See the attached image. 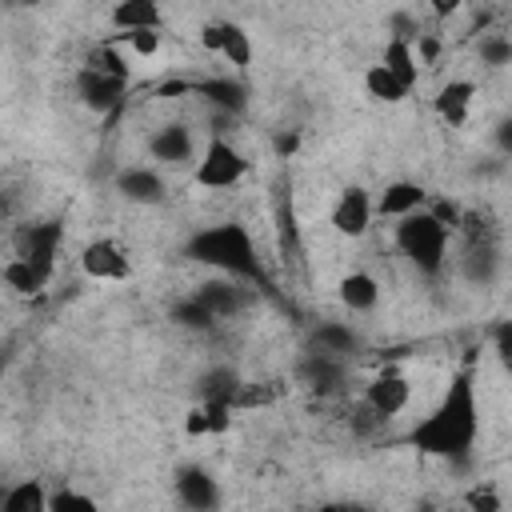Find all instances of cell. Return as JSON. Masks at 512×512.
I'll use <instances>...</instances> for the list:
<instances>
[{
  "label": "cell",
  "instance_id": "277c9868",
  "mask_svg": "<svg viewBox=\"0 0 512 512\" xmlns=\"http://www.w3.org/2000/svg\"><path fill=\"white\" fill-rule=\"evenodd\" d=\"M204 96L216 112H228V116H244L248 108V84L236 80V76H200V80H168L156 88V96Z\"/></svg>",
  "mask_w": 512,
  "mask_h": 512
},
{
  "label": "cell",
  "instance_id": "3957f363",
  "mask_svg": "<svg viewBox=\"0 0 512 512\" xmlns=\"http://www.w3.org/2000/svg\"><path fill=\"white\" fill-rule=\"evenodd\" d=\"M448 228L428 212V208H416L408 216H400L396 224V248L400 256H408V264L424 276H440L444 272V260H448Z\"/></svg>",
  "mask_w": 512,
  "mask_h": 512
},
{
  "label": "cell",
  "instance_id": "d590c367",
  "mask_svg": "<svg viewBox=\"0 0 512 512\" xmlns=\"http://www.w3.org/2000/svg\"><path fill=\"white\" fill-rule=\"evenodd\" d=\"M260 404H272V388H256V384H240L236 396H232V408H260Z\"/></svg>",
  "mask_w": 512,
  "mask_h": 512
},
{
  "label": "cell",
  "instance_id": "7402d4cb",
  "mask_svg": "<svg viewBox=\"0 0 512 512\" xmlns=\"http://www.w3.org/2000/svg\"><path fill=\"white\" fill-rule=\"evenodd\" d=\"M460 268H464V276L472 284H492L496 272H500V256H496V248L488 240H472L468 252H464V260H460Z\"/></svg>",
  "mask_w": 512,
  "mask_h": 512
},
{
  "label": "cell",
  "instance_id": "5bb4252c",
  "mask_svg": "<svg viewBox=\"0 0 512 512\" xmlns=\"http://www.w3.org/2000/svg\"><path fill=\"white\" fill-rule=\"evenodd\" d=\"M472 100H476V84L472 80H448L432 96V108H436V116L448 128H464L468 124V112H472Z\"/></svg>",
  "mask_w": 512,
  "mask_h": 512
},
{
  "label": "cell",
  "instance_id": "9a60e30c",
  "mask_svg": "<svg viewBox=\"0 0 512 512\" xmlns=\"http://www.w3.org/2000/svg\"><path fill=\"white\" fill-rule=\"evenodd\" d=\"M56 276V264H40V260H24V256H12L4 264V284L20 296H40Z\"/></svg>",
  "mask_w": 512,
  "mask_h": 512
},
{
  "label": "cell",
  "instance_id": "e575fe53",
  "mask_svg": "<svg viewBox=\"0 0 512 512\" xmlns=\"http://www.w3.org/2000/svg\"><path fill=\"white\" fill-rule=\"evenodd\" d=\"M464 504L476 508V512H500V508H504V500H500V492H496L492 484H476V488H468V492H464Z\"/></svg>",
  "mask_w": 512,
  "mask_h": 512
},
{
  "label": "cell",
  "instance_id": "7bdbcfd3",
  "mask_svg": "<svg viewBox=\"0 0 512 512\" xmlns=\"http://www.w3.org/2000/svg\"><path fill=\"white\" fill-rule=\"evenodd\" d=\"M492 144H496L504 156H512V116H504V120L492 128Z\"/></svg>",
  "mask_w": 512,
  "mask_h": 512
},
{
  "label": "cell",
  "instance_id": "d6a6232c",
  "mask_svg": "<svg viewBox=\"0 0 512 512\" xmlns=\"http://www.w3.org/2000/svg\"><path fill=\"white\" fill-rule=\"evenodd\" d=\"M48 512H96V500L84 496V492H72V488H60L48 496Z\"/></svg>",
  "mask_w": 512,
  "mask_h": 512
},
{
  "label": "cell",
  "instance_id": "d4e9b609",
  "mask_svg": "<svg viewBox=\"0 0 512 512\" xmlns=\"http://www.w3.org/2000/svg\"><path fill=\"white\" fill-rule=\"evenodd\" d=\"M312 344H316V348H324V352L348 356V352H356V348H360V336H356L348 324H340V320H324V324H316V328H312Z\"/></svg>",
  "mask_w": 512,
  "mask_h": 512
},
{
  "label": "cell",
  "instance_id": "836d02e7",
  "mask_svg": "<svg viewBox=\"0 0 512 512\" xmlns=\"http://www.w3.org/2000/svg\"><path fill=\"white\" fill-rule=\"evenodd\" d=\"M204 404V412H208V428H212V436H220V432H228V424H232V400H224V396H212V400H200Z\"/></svg>",
  "mask_w": 512,
  "mask_h": 512
},
{
  "label": "cell",
  "instance_id": "603a6c76",
  "mask_svg": "<svg viewBox=\"0 0 512 512\" xmlns=\"http://www.w3.org/2000/svg\"><path fill=\"white\" fill-rule=\"evenodd\" d=\"M0 512H48V492L40 480H20L0 496Z\"/></svg>",
  "mask_w": 512,
  "mask_h": 512
},
{
  "label": "cell",
  "instance_id": "ee69618b",
  "mask_svg": "<svg viewBox=\"0 0 512 512\" xmlns=\"http://www.w3.org/2000/svg\"><path fill=\"white\" fill-rule=\"evenodd\" d=\"M428 8H432V16L448 20V16H456V12L464 8V0H428Z\"/></svg>",
  "mask_w": 512,
  "mask_h": 512
},
{
  "label": "cell",
  "instance_id": "2e32d148",
  "mask_svg": "<svg viewBox=\"0 0 512 512\" xmlns=\"http://www.w3.org/2000/svg\"><path fill=\"white\" fill-rule=\"evenodd\" d=\"M196 296L208 304V312H212L216 320H232V316H240V312L252 304V296H248L244 288H236L232 280H204V284L196 288Z\"/></svg>",
  "mask_w": 512,
  "mask_h": 512
},
{
  "label": "cell",
  "instance_id": "4fadbf2b",
  "mask_svg": "<svg viewBox=\"0 0 512 512\" xmlns=\"http://www.w3.org/2000/svg\"><path fill=\"white\" fill-rule=\"evenodd\" d=\"M116 192L124 200H132V204H160L168 196V184H164V176L156 168L136 164V168H120L116 172Z\"/></svg>",
  "mask_w": 512,
  "mask_h": 512
},
{
  "label": "cell",
  "instance_id": "ffe728a7",
  "mask_svg": "<svg viewBox=\"0 0 512 512\" xmlns=\"http://www.w3.org/2000/svg\"><path fill=\"white\" fill-rule=\"evenodd\" d=\"M112 24H116V32H132V28H164V8H160V0H116V8H112Z\"/></svg>",
  "mask_w": 512,
  "mask_h": 512
},
{
  "label": "cell",
  "instance_id": "f546056e",
  "mask_svg": "<svg viewBox=\"0 0 512 512\" xmlns=\"http://www.w3.org/2000/svg\"><path fill=\"white\" fill-rule=\"evenodd\" d=\"M480 64H488V68H504V64H512V40L508 36H500V32H488V36H480Z\"/></svg>",
  "mask_w": 512,
  "mask_h": 512
},
{
  "label": "cell",
  "instance_id": "e0dca14e",
  "mask_svg": "<svg viewBox=\"0 0 512 512\" xmlns=\"http://www.w3.org/2000/svg\"><path fill=\"white\" fill-rule=\"evenodd\" d=\"M192 128L188 124H164L152 140H148V152H152V160H160V164H188L192 160Z\"/></svg>",
  "mask_w": 512,
  "mask_h": 512
},
{
  "label": "cell",
  "instance_id": "6da1fadb",
  "mask_svg": "<svg viewBox=\"0 0 512 512\" xmlns=\"http://www.w3.org/2000/svg\"><path fill=\"white\" fill-rule=\"evenodd\" d=\"M476 432H480V404H476V372L472 360L460 364V372L448 380L440 404L412 424L408 444L428 456V460H448L452 468H464L472 460L476 448Z\"/></svg>",
  "mask_w": 512,
  "mask_h": 512
},
{
  "label": "cell",
  "instance_id": "1f68e13d",
  "mask_svg": "<svg viewBox=\"0 0 512 512\" xmlns=\"http://www.w3.org/2000/svg\"><path fill=\"white\" fill-rule=\"evenodd\" d=\"M88 64L92 68H100V72H108V76H120V80H128V60L116 52V44L112 40H104L92 56H88Z\"/></svg>",
  "mask_w": 512,
  "mask_h": 512
},
{
  "label": "cell",
  "instance_id": "7c38bea8",
  "mask_svg": "<svg viewBox=\"0 0 512 512\" xmlns=\"http://www.w3.org/2000/svg\"><path fill=\"white\" fill-rule=\"evenodd\" d=\"M172 484H176V500H180L184 508H192V512H208V508L220 504V484H216L212 472H204L200 464H184Z\"/></svg>",
  "mask_w": 512,
  "mask_h": 512
},
{
  "label": "cell",
  "instance_id": "7a4b0ae2",
  "mask_svg": "<svg viewBox=\"0 0 512 512\" xmlns=\"http://www.w3.org/2000/svg\"><path fill=\"white\" fill-rule=\"evenodd\" d=\"M184 256L192 264H204V268H216L232 280H248L256 288H272L260 256H256V240L252 232L240 224V220H224V224H208V228H196L184 244Z\"/></svg>",
  "mask_w": 512,
  "mask_h": 512
},
{
  "label": "cell",
  "instance_id": "60d3db41",
  "mask_svg": "<svg viewBox=\"0 0 512 512\" xmlns=\"http://www.w3.org/2000/svg\"><path fill=\"white\" fill-rule=\"evenodd\" d=\"M184 436H212V428H208V412H204V404H196L188 416H184Z\"/></svg>",
  "mask_w": 512,
  "mask_h": 512
},
{
  "label": "cell",
  "instance_id": "8992f818",
  "mask_svg": "<svg viewBox=\"0 0 512 512\" xmlns=\"http://www.w3.org/2000/svg\"><path fill=\"white\" fill-rule=\"evenodd\" d=\"M76 96H80V104H84L88 112H96V116H104V120L112 124V120L120 116V108H124L128 80L108 76V72H100V68L84 64V68L76 72Z\"/></svg>",
  "mask_w": 512,
  "mask_h": 512
},
{
  "label": "cell",
  "instance_id": "8fae6325",
  "mask_svg": "<svg viewBox=\"0 0 512 512\" xmlns=\"http://www.w3.org/2000/svg\"><path fill=\"white\" fill-rule=\"evenodd\" d=\"M296 376H300L308 388H316V392H340V388H344V356L324 352V348H312V352L300 356Z\"/></svg>",
  "mask_w": 512,
  "mask_h": 512
},
{
  "label": "cell",
  "instance_id": "b9f144b4",
  "mask_svg": "<svg viewBox=\"0 0 512 512\" xmlns=\"http://www.w3.org/2000/svg\"><path fill=\"white\" fill-rule=\"evenodd\" d=\"M412 48H416V56H420V64H432V60L440 56V40H436V36H428V32H420Z\"/></svg>",
  "mask_w": 512,
  "mask_h": 512
},
{
  "label": "cell",
  "instance_id": "ba28073f",
  "mask_svg": "<svg viewBox=\"0 0 512 512\" xmlns=\"http://www.w3.org/2000/svg\"><path fill=\"white\" fill-rule=\"evenodd\" d=\"M60 240H64V220L20 224V228L12 232V256L40 260V264H56V256H60Z\"/></svg>",
  "mask_w": 512,
  "mask_h": 512
},
{
  "label": "cell",
  "instance_id": "bcb514c9",
  "mask_svg": "<svg viewBox=\"0 0 512 512\" xmlns=\"http://www.w3.org/2000/svg\"><path fill=\"white\" fill-rule=\"evenodd\" d=\"M4 4H8V8H20V0H4Z\"/></svg>",
  "mask_w": 512,
  "mask_h": 512
},
{
  "label": "cell",
  "instance_id": "30bf717a",
  "mask_svg": "<svg viewBox=\"0 0 512 512\" xmlns=\"http://www.w3.org/2000/svg\"><path fill=\"white\" fill-rule=\"evenodd\" d=\"M408 396H412V388H408V380H404L396 368L376 372V376L368 380V388H364V404H368L380 420L400 416V412L408 408Z\"/></svg>",
  "mask_w": 512,
  "mask_h": 512
},
{
  "label": "cell",
  "instance_id": "8d00e7d4",
  "mask_svg": "<svg viewBox=\"0 0 512 512\" xmlns=\"http://www.w3.org/2000/svg\"><path fill=\"white\" fill-rule=\"evenodd\" d=\"M272 152H276V160H292L300 152V128H280L272 136Z\"/></svg>",
  "mask_w": 512,
  "mask_h": 512
},
{
  "label": "cell",
  "instance_id": "5b68a950",
  "mask_svg": "<svg viewBox=\"0 0 512 512\" xmlns=\"http://www.w3.org/2000/svg\"><path fill=\"white\" fill-rule=\"evenodd\" d=\"M244 176H248V156L228 136H212L204 144V156L196 160V172H192V180L200 188H232Z\"/></svg>",
  "mask_w": 512,
  "mask_h": 512
},
{
  "label": "cell",
  "instance_id": "74e56055",
  "mask_svg": "<svg viewBox=\"0 0 512 512\" xmlns=\"http://www.w3.org/2000/svg\"><path fill=\"white\" fill-rule=\"evenodd\" d=\"M428 212H432L448 232H456V228L464 224V212H460V204H452V200H432V204H428Z\"/></svg>",
  "mask_w": 512,
  "mask_h": 512
},
{
  "label": "cell",
  "instance_id": "f1b7e54d",
  "mask_svg": "<svg viewBox=\"0 0 512 512\" xmlns=\"http://www.w3.org/2000/svg\"><path fill=\"white\" fill-rule=\"evenodd\" d=\"M112 44H128V52H132V56L148 60V56H156V52H160L164 32H160V28H132V32H116V36H112Z\"/></svg>",
  "mask_w": 512,
  "mask_h": 512
},
{
  "label": "cell",
  "instance_id": "83f0119b",
  "mask_svg": "<svg viewBox=\"0 0 512 512\" xmlns=\"http://www.w3.org/2000/svg\"><path fill=\"white\" fill-rule=\"evenodd\" d=\"M240 384H244V380H240V376H236L228 364H216V368H208V372L200 376V400H212V396L232 400Z\"/></svg>",
  "mask_w": 512,
  "mask_h": 512
},
{
  "label": "cell",
  "instance_id": "52a82bcc",
  "mask_svg": "<svg viewBox=\"0 0 512 512\" xmlns=\"http://www.w3.org/2000/svg\"><path fill=\"white\" fill-rule=\"evenodd\" d=\"M372 216H376V200L368 196V188L352 184V188H344L340 200L332 204L328 224H332L336 236H344V240H360V236L372 228Z\"/></svg>",
  "mask_w": 512,
  "mask_h": 512
},
{
  "label": "cell",
  "instance_id": "4dcf8cb0",
  "mask_svg": "<svg viewBox=\"0 0 512 512\" xmlns=\"http://www.w3.org/2000/svg\"><path fill=\"white\" fill-rule=\"evenodd\" d=\"M488 340H492V356L496 364L504 368V376L512 380V320H496L488 328Z\"/></svg>",
  "mask_w": 512,
  "mask_h": 512
},
{
  "label": "cell",
  "instance_id": "ab89813d",
  "mask_svg": "<svg viewBox=\"0 0 512 512\" xmlns=\"http://www.w3.org/2000/svg\"><path fill=\"white\" fill-rule=\"evenodd\" d=\"M388 28H392V36H400V40H412V44H416V36H420V24H416L408 12H392Z\"/></svg>",
  "mask_w": 512,
  "mask_h": 512
},
{
  "label": "cell",
  "instance_id": "f35d334b",
  "mask_svg": "<svg viewBox=\"0 0 512 512\" xmlns=\"http://www.w3.org/2000/svg\"><path fill=\"white\" fill-rule=\"evenodd\" d=\"M200 48L204 52H224V20H212V24H204L200 28Z\"/></svg>",
  "mask_w": 512,
  "mask_h": 512
},
{
  "label": "cell",
  "instance_id": "d6986e66",
  "mask_svg": "<svg viewBox=\"0 0 512 512\" xmlns=\"http://www.w3.org/2000/svg\"><path fill=\"white\" fill-rule=\"evenodd\" d=\"M336 300L348 308V312H372L380 304V284L372 272H348L340 276L336 284Z\"/></svg>",
  "mask_w": 512,
  "mask_h": 512
},
{
  "label": "cell",
  "instance_id": "9c48e42d",
  "mask_svg": "<svg viewBox=\"0 0 512 512\" xmlns=\"http://www.w3.org/2000/svg\"><path fill=\"white\" fill-rule=\"evenodd\" d=\"M80 272L92 280H128L132 264H128V252L112 236H96L80 248Z\"/></svg>",
  "mask_w": 512,
  "mask_h": 512
},
{
  "label": "cell",
  "instance_id": "cb8c5ba5",
  "mask_svg": "<svg viewBox=\"0 0 512 512\" xmlns=\"http://www.w3.org/2000/svg\"><path fill=\"white\" fill-rule=\"evenodd\" d=\"M168 320H172L176 328H188V332H212V328H216V316L208 312V304H204L200 296L176 300V304L168 308Z\"/></svg>",
  "mask_w": 512,
  "mask_h": 512
},
{
  "label": "cell",
  "instance_id": "4316f807",
  "mask_svg": "<svg viewBox=\"0 0 512 512\" xmlns=\"http://www.w3.org/2000/svg\"><path fill=\"white\" fill-rule=\"evenodd\" d=\"M236 72H248V64H252V40H248V32L236 24V20H224V52H220Z\"/></svg>",
  "mask_w": 512,
  "mask_h": 512
},
{
  "label": "cell",
  "instance_id": "484cf974",
  "mask_svg": "<svg viewBox=\"0 0 512 512\" xmlns=\"http://www.w3.org/2000/svg\"><path fill=\"white\" fill-rule=\"evenodd\" d=\"M364 92H368L372 100H380V104H400L412 88H404V84H400L384 64H372V68L364 72Z\"/></svg>",
  "mask_w": 512,
  "mask_h": 512
},
{
  "label": "cell",
  "instance_id": "ac0fdd59",
  "mask_svg": "<svg viewBox=\"0 0 512 512\" xmlns=\"http://www.w3.org/2000/svg\"><path fill=\"white\" fill-rule=\"evenodd\" d=\"M424 200H428V192H424L416 180H392V184H384V192H380V200H376V216L400 220V216L424 208Z\"/></svg>",
  "mask_w": 512,
  "mask_h": 512
},
{
  "label": "cell",
  "instance_id": "44dd1931",
  "mask_svg": "<svg viewBox=\"0 0 512 512\" xmlns=\"http://www.w3.org/2000/svg\"><path fill=\"white\" fill-rule=\"evenodd\" d=\"M380 64L404 84V88H416V80H420V56H416V48H412V40H400V36H388V44H384V56H380Z\"/></svg>",
  "mask_w": 512,
  "mask_h": 512
},
{
  "label": "cell",
  "instance_id": "f6af8a7d",
  "mask_svg": "<svg viewBox=\"0 0 512 512\" xmlns=\"http://www.w3.org/2000/svg\"><path fill=\"white\" fill-rule=\"evenodd\" d=\"M36 4H40V0H20V8H36Z\"/></svg>",
  "mask_w": 512,
  "mask_h": 512
}]
</instances>
